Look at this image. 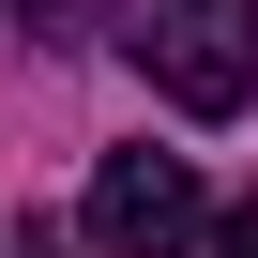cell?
Returning a JSON list of instances; mask_svg holds the SVG:
<instances>
[{
    "label": "cell",
    "instance_id": "cell-1",
    "mask_svg": "<svg viewBox=\"0 0 258 258\" xmlns=\"http://www.w3.org/2000/svg\"><path fill=\"white\" fill-rule=\"evenodd\" d=\"M106 31L182 121H243L258 106V0H106Z\"/></svg>",
    "mask_w": 258,
    "mask_h": 258
},
{
    "label": "cell",
    "instance_id": "cell-2",
    "mask_svg": "<svg viewBox=\"0 0 258 258\" xmlns=\"http://www.w3.org/2000/svg\"><path fill=\"white\" fill-rule=\"evenodd\" d=\"M91 258H198L213 243V198H198V152H106L91 198H76Z\"/></svg>",
    "mask_w": 258,
    "mask_h": 258
},
{
    "label": "cell",
    "instance_id": "cell-3",
    "mask_svg": "<svg viewBox=\"0 0 258 258\" xmlns=\"http://www.w3.org/2000/svg\"><path fill=\"white\" fill-rule=\"evenodd\" d=\"M16 31H31V46H61V31H76V0H16Z\"/></svg>",
    "mask_w": 258,
    "mask_h": 258
},
{
    "label": "cell",
    "instance_id": "cell-4",
    "mask_svg": "<svg viewBox=\"0 0 258 258\" xmlns=\"http://www.w3.org/2000/svg\"><path fill=\"white\" fill-rule=\"evenodd\" d=\"M213 258H258V198H243V213H213Z\"/></svg>",
    "mask_w": 258,
    "mask_h": 258
},
{
    "label": "cell",
    "instance_id": "cell-5",
    "mask_svg": "<svg viewBox=\"0 0 258 258\" xmlns=\"http://www.w3.org/2000/svg\"><path fill=\"white\" fill-rule=\"evenodd\" d=\"M16 258H61V243H46V228H16Z\"/></svg>",
    "mask_w": 258,
    "mask_h": 258
},
{
    "label": "cell",
    "instance_id": "cell-6",
    "mask_svg": "<svg viewBox=\"0 0 258 258\" xmlns=\"http://www.w3.org/2000/svg\"><path fill=\"white\" fill-rule=\"evenodd\" d=\"M0 46H16V0H0Z\"/></svg>",
    "mask_w": 258,
    "mask_h": 258
}]
</instances>
